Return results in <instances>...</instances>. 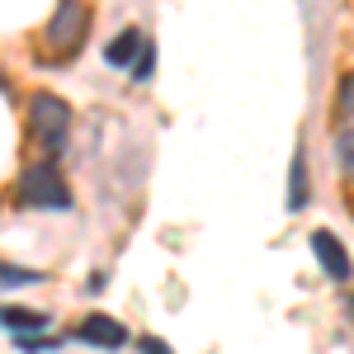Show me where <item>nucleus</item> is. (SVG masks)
<instances>
[{
  "label": "nucleus",
  "instance_id": "1",
  "mask_svg": "<svg viewBox=\"0 0 354 354\" xmlns=\"http://www.w3.org/2000/svg\"><path fill=\"white\" fill-rule=\"evenodd\" d=\"M85 28H90V0H57L48 19V48L57 57H71L85 43Z\"/></svg>",
  "mask_w": 354,
  "mask_h": 354
},
{
  "label": "nucleus",
  "instance_id": "2",
  "mask_svg": "<svg viewBox=\"0 0 354 354\" xmlns=\"http://www.w3.org/2000/svg\"><path fill=\"white\" fill-rule=\"evenodd\" d=\"M19 198L33 208H71V189L53 165H28L19 175Z\"/></svg>",
  "mask_w": 354,
  "mask_h": 354
},
{
  "label": "nucleus",
  "instance_id": "3",
  "mask_svg": "<svg viewBox=\"0 0 354 354\" xmlns=\"http://www.w3.org/2000/svg\"><path fill=\"white\" fill-rule=\"evenodd\" d=\"M28 123H33V133L43 137L48 147H57V142L66 137V128H71V109H66V100L38 90V95L28 100Z\"/></svg>",
  "mask_w": 354,
  "mask_h": 354
},
{
  "label": "nucleus",
  "instance_id": "4",
  "mask_svg": "<svg viewBox=\"0 0 354 354\" xmlns=\"http://www.w3.org/2000/svg\"><path fill=\"white\" fill-rule=\"evenodd\" d=\"M312 255L322 260V270H326V279H335V283H345L350 279V250L335 241V232H312Z\"/></svg>",
  "mask_w": 354,
  "mask_h": 354
},
{
  "label": "nucleus",
  "instance_id": "5",
  "mask_svg": "<svg viewBox=\"0 0 354 354\" xmlns=\"http://www.w3.org/2000/svg\"><path fill=\"white\" fill-rule=\"evenodd\" d=\"M81 340L100 345V350H118V345H128V326L113 322V317H104V312H95V317L81 322Z\"/></svg>",
  "mask_w": 354,
  "mask_h": 354
},
{
  "label": "nucleus",
  "instance_id": "6",
  "mask_svg": "<svg viewBox=\"0 0 354 354\" xmlns=\"http://www.w3.org/2000/svg\"><path fill=\"white\" fill-rule=\"evenodd\" d=\"M142 43H147V38H142L137 28H128V33H118L109 48H104V62H109V66H133L137 53H142Z\"/></svg>",
  "mask_w": 354,
  "mask_h": 354
},
{
  "label": "nucleus",
  "instance_id": "7",
  "mask_svg": "<svg viewBox=\"0 0 354 354\" xmlns=\"http://www.w3.org/2000/svg\"><path fill=\"white\" fill-rule=\"evenodd\" d=\"M302 203H307V156L293 151V175H288V208L298 213Z\"/></svg>",
  "mask_w": 354,
  "mask_h": 354
},
{
  "label": "nucleus",
  "instance_id": "8",
  "mask_svg": "<svg viewBox=\"0 0 354 354\" xmlns=\"http://www.w3.org/2000/svg\"><path fill=\"white\" fill-rule=\"evenodd\" d=\"M335 161L345 175H354V128L350 133H335Z\"/></svg>",
  "mask_w": 354,
  "mask_h": 354
},
{
  "label": "nucleus",
  "instance_id": "9",
  "mask_svg": "<svg viewBox=\"0 0 354 354\" xmlns=\"http://www.w3.org/2000/svg\"><path fill=\"white\" fill-rule=\"evenodd\" d=\"M335 104H340V113H345V118L354 123V71L345 76V81H340V95H335Z\"/></svg>",
  "mask_w": 354,
  "mask_h": 354
},
{
  "label": "nucleus",
  "instance_id": "10",
  "mask_svg": "<svg viewBox=\"0 0 354 354\" xmlns=\"http://www.w3.org/2000/svg\"><path fill=\"white\" fill-rule=\"evenodd\" d=\"M0 283H43V274H38V270H10V265H0Z\"/></svg>",
  "mask_w": 354,
  "mask_h": 354
},
{
  "label": "nucleus",
  "instance_id": "11",
  "mask_svg": "<svg viewBox=\"0 0 354 354\" xmlns=\"http://www.w3.org/2000/svg\"><path fill=\"white\" fill-rule=\"evenodd\" d=\"M5 326H19V330H38L43 317L38 312H5Z\"/></svg>",
  "mask_w": 354,
  "mask_h": 354
},
{
  "label": "nucleus",
  "instance_id": "12",
  "mask_svg": "<svg viewBox=\"0 0 354 354\" xmlns=\"http://www.w3.org/2000/svg\"><path fill=\"white\" fill-rule=\"evenodd\" d=\"M15 345H19V350H53L57 340H48V335H38V330H24V335H19Z\"/></svg>",
  "mask_w": 354,
  "mask_h": 354
},
{
  "label": "nucleus",
  "instance_id": "13",
  "mask_svg": "<svg viewBox=\"0 0 354 354\" xmlns=\"http://www.w3.org/2000/svg\"><path fill=\"white\" fill-rule=\"evenodd\" d=\"M133 81H151V48L142 43V53H137V62H133Z\"/></svg>",
  "mask_w": 354,
  "mask_h": 354
},
{
  "label": "nucleus",
  "instance_id": "14",
  "mask_svg": "<svg viewBox=\"0 0 354 354\" xmlns=\"http://www.w3.org/2000/svg\"><path fill=\"white\" fill-rule=\"evenodd\" d=\"M137 350H142V354H170L161 340H151V335H147V340H137Z\"/></svg>",
  "mask_w": 354,
  "mask_h": 354
}]
</instances>
